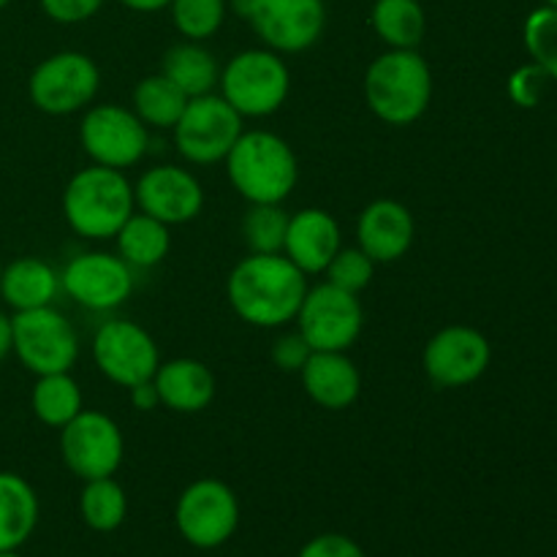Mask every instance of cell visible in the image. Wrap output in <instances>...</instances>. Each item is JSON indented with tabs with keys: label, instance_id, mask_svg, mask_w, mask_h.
I'll use <instances>...</instances> for the list:
<instances>
[{
	"label": "cell",
	"instance_id": "cell-1",
	"mask_svg": "<svg viewBox=\"0 0 557 557\" xmlns=\"http://www.w3.org/2000/svg\"><path fill=\"white\" fill-rule=\"evenodd\" d=\"M308 294V275L283 253H250L228 272L226 297L234 313L259 330H277L297 319Z\"/></svg>",
	"mask_w": 557,
	"mask_h": 557
},
{
	"label": "cell",
	"instance_id": "cell-2",
	"mask_svg": "<svg viewBox=\"0 0 557 557\" xmlns=\"http://www.w3.org/2000/svg\"><path fill=\"white\" fill-rule=\"evenodd\" d=\"M223 163L248 205H283L299 183L297 152L272 131H243Z\"/></svg>",
	"mask_w": 557,
	"mask_h": 557
},
{
	"label": "cell",
	"instance_id": "cell-3",
	"mask_svg": "<svg viewBox=\"0 0 557 557\" xmlns=\"http://www.w3.org/2000/svg\"><path fill=\"white\" fill-rule=\"evenodd\" d=\"M364 101L386 125H411L433 101V71L417 49H389L364 71Z\"/></svg>",
	"mask_w": 557,
	"mask_h": 557
},
{
	"label": "cell",
	"instance_id": "cell-4",
	"mask_svg": "<svg viewBox=\"0 0 557 557\" xmlns=\"http://www.w3.org/2000/svg\"><path fill=\"white\" fill-rule=\"evenodd\" d=\"M134 212V185L117 169L90 163L63 190L65 223L85 239H114Z\"/></svg>",
	"mask_w": 557,
	"mask_h": 557
},
{
	"label": "cell",
	"instance_id": "cell-5",
	"mask_svg": "<svg viewBox=\"0 0 557 557\" xmlns=\"http://www.w3.org/2000/svg\"><path fill=\"white\" fill-rule=\"evenodd\" d=\"M221 96L245 117H270L286 103L292 71L272 49H245L221 69Z\"/></svg>",
	"mask_w": 557,
	"mask_h": 557
},
{
	"label": "cell",
	"instance_id": "cell-6",
	"mask_svg": "<svg viewBox=\"0 0 557 557\" xmlns=\"http://www.w3.org/2000/svg\"><path fill=\"white\" fill-rule=\"evenodd\" d=\"M228 5L277 54L308 52L326 27L324 0H232Z\"/></svg>",
	"mask_w": 557,
	"mask_h": 557
},
{
	"label": "cell",
	"instance_id": "cell-7",
	"mask_svg": "<svg viewBox=\"0 0 557 557\" xmlns=\"http://www.w3.org/2000/svg\"><path fill=\"white\" fill-rule=\"evenodd\" d=\"M101 87V71L85 52H54L33 69L27 79L30 103L44 114L65 117L90 107Z\"/></svg>",
	"mask_w": 557,
	"mask_h": 557
},
{
	"label": "cell",
	"instance_id": "cell-8",
	"mask_svg": "<svg viewBox=\"0 0 557 557\" xmlns=\"http://www.w3.org/2000/svg\"><path fill=\"white\" fill-rule=\"evenodd\" d=\"M11 330H14L11 354L33 375L71 373L79 359V337L74 324L54 305L14 313Z\"/></svg>",
	"mask_w": 557,
	"mask_h": 557
},
{
	"label": "cell",
	"instance_id": "cell-9",
	"mask_svg": "<svg viewBox=\"0 0 557 557\" xmlns=\"http://www.w3.org/2000/svg\"><path fill=\"white\" fill-rule=\"evenodd\" d=\"M243 131V114L234 112V107L221 92H207V96L190 98L172 134L174 147L185 161L196 166H210V163L226 161Z\"/></svg>",
	"mask_w": 557,
	"mask_h": 557
},
{
	"label": "cell",
	"instance_id": "cell-10",
	"mask_svg": "<svg viewBox=\"0 0 557 557\" xmlns=\"http://www.w3.org/2000/svg\"><path fill=\"white\" fill-rule=\"evenodd\" d=\"M79 141L92 163L125 172L145 158L150 147V128L136 117L134 109L98 103L87 107L82 117Z\"/></svg>",
	"mask_w": 557,
	"mask_h": 557
},
{
	"label": "cell",
	"instance_id": "cell-11",
	"mask_svg": "<svg viewBox=\"0 0 557 557\" xmlns=\"http://www.w3.org/2000/svg\"><path fill=\"white\" fill-rule=\"evenodd\" d=\"M174 522L190 547L218 549L237 533L239 500L221 479H199L180 495Z\"/></svg>",
	"mask_w": 557,
	"mask_h": 557
},
{
	"label": "cell",
	"instance_id": "cell-12",
	"mask_svg": "<svg viewBox=\"0 0 557 557\" xmlns=\"http://www.w3.org/2000/svg\"><path fill=\"white\" fill-rule=\"evenodd\" d=\"M294 321L313 351H348L362 335L364 310L359 294L321 283L308 288Z\"/></svg>",
	"mask_w": 557,
	"mask_h": 557
},
{
	"label": "cell",
	"instance_id": "cell-13",
	"mask_svg": "<svg viewBox=\"0 0 557 557\" xmlns=\"http://www.w3.org/2000/svg\"><path fill=\"white\" fill-rule=\"evenodd\" d=\"M60 455L65 468L85 482L114 476L125 457L123 430L107 413L82 408V413L60 428Z\"/></svg>",
	"mask_w": 557,
	"mask_h": 557
},
{
	"label": "cell",
	"instance_id": "cell-14",
	"mask_svg": "<svg viewBox=\"0 0 557 557\" xmlns=\"http://www.w3.org/2000/svg\"><path fill=\"white\" fill-rule=\"evenodd\" d=\"M92 362L112 384L131 386L150 381L161 364V351L150 332L136 321L112 319L92 337Z\"/></svg>",
	"mask_w": 557,
	"mask_h": 557
},
{
	"label": "cell",
	"instance_id": "cell-15",
	"mask_svg": "<svg viewBox=\"0 0 557 557\" xmlns=\"http://www.w3.org/2000/svg\"><path fill=\"white\" fill-rule=\"evenodd\" d=\"M60 292L69 294L74 302L87 310H114L134 294V270L117 253L74 256L60 272Z\"/></svg>",
	"mask_w": 557,
	"mask_h": 557
},
{
	"label": "cell",
	"instance_id": "cell-16",
	"mask_svg": "<svg viewBox=\"0 0 557 557\" xmlns=\"http://www.w3.org/2000/svg\"><path fill=\"white\" fill-rule=\"evenodd\" d=\"M490 359H493V348L487 337L473 326L462 324L435 332L422 354L428 379L446 389H460L482 379L484 370L490 368Z\"/></svg>",
	"mask_w": 557,
	"mask_h": 557
},
{
	"label": "cell",
	"instance_id": "cell-17",
	"mask_svg": "<svg viewBox=\"0 0 557 557\" xmlns=\"http://www.w3.org/2000/svg\"><path fill=\"white\" fill-rule=\"evenodd\" d=\"M136 210L166 226H183L194 221L205 207V188L188 169L161 163L136 180L134 185Z\"/></svg>",
	"mask_w": 557,
	"mask_h": 557
},
{
	"label": "cell",
	"instance_id": "cell-18",
	"mask_svg": "<svg viewBox=\"0 0 557 557\" xmlns=\"http://www.w3.org/2000/svg\"><path fill=\"white\" fill-rule=\"evenodd\" d=\"M417 223L411 210L395 199H375L357 218V248L375 264H392L411 250Z\"/></svg>",
	"mask_w": 557,
	"mask_h": 557
},
{
	"label": "cell",
	"instance_id": "cell-19",
	"mask_svg": "<svg viewBox=\"0 0 557 557\" xmlns=\"http://www.w3.org/2000/svg\"><path fill=\"white\" fill-rule=\"evenodd\" d=\"M343 248V234L335 218L319 207H308L288 215L283 256L305 275H321Z\"/></svg>",
	"mask_w": 557,
	"mask_h": 557
},
{
	"label": "cell",
	"instance_id": "cell-20",
	"mask_svg": "<svg viewBox=\"0 0 557 557\" xmlns=\"http://www.w3.org/2000/svg\"><path fill=\"white\" fill-rule=\"evenodd\" d=\"M299 375L310 400L326 411L354 406L362 392V375L346 351H313Z\"/></svg>",
	"mask_w": 557,
	"mask_h": 557
},
{
	"label": "cell",
	"instance_id": "cell-21",
	"mask_svg": "<svg viewBox=\"0 0 557 557\" xmlns=\"http://www.w3.org/2000/svg\"><path fill=\"white\" fill-rule=\"evenodd\" d=\"M161 406L174 413H199L215 400V375L205 362L190 357L169 359L152 375Z\"/></svg>",
	"mask_w": 557,
	"mask_h": 557
},
{
	"label": "cell",
	"instance_id": "cell-22",
	"mask_svg": "<svg viewBox=\"0 0 557 557\" xmlns=\"http://www.w3.org/2000/svg\"><path fill=\"white\" fill-rule=\"evenodd\" d=\"M60 294V275L52 264L36 256H22V259L3 264L0 275V297L14 313L22 310H36L54 305Z\"/></svg>",
	"mask_w": 557,
	"mask_h": 557
},
{
	"label": "cell",
	"instance_id": "cell-23",
	"mask_svg": "<svg viewBox=\"0 0 557 557\" xmlns=\"http://www.w3.org/2000/svg\"><path fill=\"white\" fill-rule=\"evenodd\" d=\"M38 495L27 479L0 471V553L20 549L38 525Z\"/></svg>",
	"mask_w": 557,
	"mask_h": 557
},
{
	"label": "cell",
	"instance_id": "cell-24",
	"mask_svg": "<svg viewBox=\"0 0 557 557\" xmlns=\"http://www.w3.org/2000/svg\"><path fill=\"white\" fill-rule=\"evenodd\" d=\"M161 74L169 76L188 98H199L215 92L221 65L210 49L201 47V41H180L163 54Z\"/></svg>",
	"mask_w": 557,
	"mask_h": 557
},
{
	"label": "cell",
	"instance_id": "cell-25",
	"mask_svg": "<svg viewBox=\"0 0 557 557\" xmlns=\"http://www.w3.org/2000/svg\"><path fill=\"white\" fill-rule=\"evenodd\" d=\"M172 226L156 221V218L145 215V212H134L128 221L123 223L114 243H117V256L131 267V270H152L161 264L172 250Z\"/></svg>",
	"mask_w": 557,
	"mask_h": 557
},
{
	"label": "cell",
	"instance_id": "cell-26",
	"mask_svg": "<svg viewBox=\"0 0 557 557\" xmlns=\"http://www.w3.org/2000/svg\"><path fill=\"white\" fill-rule=\"evenodd\" d=\"M370 25L389 49H417L428 33V14L419 0H375Z\"/></svg>",
	"mask_w": 557,
	"mask_h": 557
},
{
	"label": "cell",
	"instance_id": "cell-27",
	"mask_svg": "<svg viewBox=\"0 0 557 557\" xmlns=\"http://www.w3.org/2000/svg\"><path fill=\"white\" fill-rule=\"evenodd\" d=\"M30 408L36 419L47 428H65L76 413L85 408L79 384L71 373H49L36 375V384L30 392Z\"/></svg>",
	"mask_w": 557,
	"mask_h": 557
},
{
	"label": "cell",
	"instance_id": "cell-28",
	"mask_svg": "<svg viewBox=\"0 0 557 557\" xmlns=\"http://www.w3.org/2000/svg\"><path fill=\"white\" fill-rule=\"evenodd\" d=\"M188 101L190 98L169 76H163L161 71L145 76L134 87V112L147 128L172 131L177 120L183 117Z\"/></svg>",
	"mask_w": 557,
	"mask_h": 557
},
{
	"label": "cell",
	"instance_id": "cell-29",
	"mask_svg": "<svg viewBox=\"0 0 557 557\" xmlns=\"http://www.w3.org/2000/svg\"><path fill=\"white\" fill-rule=\"evenodd\" d=\"M79 515L85 525L96 533L117 531L128 515V495L114 482V476L90 479L79 495Z\"/></svg>",
	"mask_w": 557,
	"mask_h": 557
},
{
	"label": "cell",
	"instance_id": "cell-30",
	"mask_svg": "<svg viewBox=\"0 0 557 557\" xmlns=\"http://www.w3.org/2000/svg\"><path fill=\"white\" fill-rule=\"evenodd\" d=\"M288 215L281 205H250L243 218V237L250 253H283Z\"/></svg>",
	"mask_w": 557,
	"mask_h": 557
},
{
	"label": "cell",
	"instance_id": "cell-31",
	"mask_svg": "<svg viewBox=\"0 0 557 557\" xmlns=\"http://www.w3.org/2000/svg\"><path fill=\"white\" fill-rule=\"evenodd\" d=\"M172 22L185 41L212 38L226 22L228 0H172Z\"/></svg>",
	"mask_w": 557,
	"mask_h": 557
},
{
	"label": "cell",
	"instance_id": "cell-32",
	"mask_svg": "<svg viewBox=\"0 0 557 557\" xmlns=\"http://www.w3.org/2000/svg\"><path fill=\"white\" fill-rule=\"evenodd\" d=\"M525 49L536 65L557 79V5H542L525 20Z\"/></svg>",
	"mask_w": 557,
	"mask_h": 557
},
{
	"label": "cell",
	"instance_id": "cell-33",
	"mask_svg": "<svg viewBox=\"0 0 557 557\" xmlns=\"http://www.w3.org/2000/svg\"><path fill=\"white\" fill-rule=\"evenodd\" d=\"M375 272V261L362 248H341L330 267L324 270L326 283L343 288L348 294H359L370 286Z\"/></svg>",
	"mask_w": 557,
	"mask_h": 557
},
{
	"label": "cell",
	"instance_id": "cell-34",
	"mask_svg": "<svg viewBox=\"0 0 557 557\" xmlns=\"http://www.w3.org/2000/svg\"><path fill=\"white\" fill-rule=\"evenodd\" d=\"M549 82H553V76H549L542 65L536 63L522 65V69H517L509 79L511 101H515L517 107H525V109L536 107V103L544 98V92H547Z\"/></svg>",
	"mask_w": 557,
	"mask_h": 557
},
{
	"label": "cell",
	"instance_id": "cell-35",
	"mask_svg": "<svg viewBox=\"0 0 557 557\" xmlns=\"http://www.w3.org/2000/svg\"><path fill=\"white\" fill-rule=\"evenodd\" d=\"M107 0H41L44 14L58 25H79L92 20Z\"/></svg>",
	"mask_w": 557,
	"mask_h": 557
},
{
	"label": "cell",
	"instance_id": "cell-36",
	"mask_svg": "<svg viewBox=\"0 0 557 557\" xmlns=\"http://www.w3.org/2000/svg\"><path fill=\"white\" fill-rule=\"evenodd\" d=\"M310 354H313V348H310L308 341L299 335V330L286 332V335L277 337L275 346H272V362L281 370H286V373H299V370L305 368V362L310 359Z\"/></svg>",
	"mask_w": 557,
	"mask_h": 557
},
{
	"label": "cell",
	"instance_id": "cell-37",
	"mask_svg": "<svg viewBox=\"0 0 557 557\" xmlns=\"http://www.w3.org/2000/svg\"><path fill=\"white\" fill-rule=\"evenodd\" d=\"M297 557H364V549L343 533H321L310 539Z\"/></svg>",
	"mask_w": 557,
	"mask_h": 557
},
{
	"label": "cell",
	"instance_id": "cell-38",
	"mask_svg": "<svg viewBox=\"0 0 557 557\" xmlns=\"http://www.w3.org/2000/svg\"><path fill=\"white\" fill-rule=\"evenodd\" d=\"M128 395H131V403H134L136 411H156V408H161V395H158V386L152 379L131 386Z\"/></svg>",
	"mask_w": 557,
	"mask_h": 557
},
{
	"label": "cell",
	"instance_id": "cell-39",
	"mask_svg": "<svg viewBox=\"0 0 557 557\" xmlns=\"http://www.w3.org/2000/svg\"><path fill=\"white\" fill-rule=\"evenodd\" d=\"M11 348H14V330H11V315L5 310H0V364L11 357Z\"/></svg>",
	"mask_w": 557,
	"mask_h": 557
},
{
	"label": "cell",
	"instance_id": "cell-40",
	"mask_svg": "<svg viewBox=\"0 0 557 557\" xmlns=\"http://www.w3.org/2000/svg\"><path fill=\"white\" fill-rule=\"evenodd\" d=\"M120 3L131 11H139V14H156V11L169 9L172 0H120Z\"/></svg>",
	"mask_w": 557,
	"mask_h": 557
},
{
	"label": "cell",
	"instance_id": "cell-41",
	"mask_svg": "<svg viewBox=\"0 0 557 557\" xmlns=\"http://www.w3.org/2000/svg\"><path fill=\"white\" fill-rule=\"evenodd\" d=\"M0 557H22L16 549H9V553H0Z\"/></svg>",
	"mask_w": 557,
	"mask_h": 557
},
{
	"label": "cell",
	"instance_id": "cell-42",
	"mask_svg": "<svg viewBox=\"0 0 557 557\" xmlns=\"http://www.w3.org/2000/svg\"><path fill=\"white\" fill-rule=\"evenodd\" d=\"M9 3H11V0H0V11H3Z\"/></svg>",
	"mask_w": 557,
	"mask_h": 557
},
{
	"label": "cell",
	"instance_id": "cell-43",
	"mask_svg": "<svg viewBox=\"0 0 557 557\" xmlns=\"http://www.w3.org/2000/svg\"><path fill=\"white\" fill-rule=\"evenodd\" d=\"M544 3H547V5H557V0H544Z\"/></svg>",
	"mask_w": 557,
	"mask_h": 557
},
{
	"label": "cell",
	"instance_id": "cell-44",
	"mask_svg": "<svg viewBox=\"0 0 557 557\" xmlns=\"http://www.w3.org/2000/svg\"><path fill=\"white\" fill-rule=\"evenodd\" d=\"M0 275H3V261H0Z\"/></svg>",
	"mask_w": 557,
	"mask_h": 557
}]
</instances>
